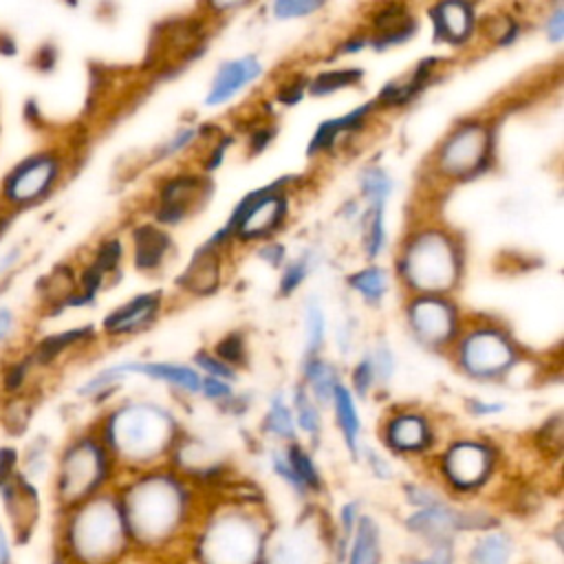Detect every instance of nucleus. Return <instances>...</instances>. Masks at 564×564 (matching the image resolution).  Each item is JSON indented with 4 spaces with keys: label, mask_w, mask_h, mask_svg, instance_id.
<instances>
[{
    "label": "nucleus",
    "mask_w": 564,
    "mask_h": 564,
    "mask_svg": "<svg viewBox=\"0 0 564 564\" xmlns=\"http://www.w3.org/2000/svg\"><path fill=\"white\" fill-rule=\"evenodd\" d=\"M438 66V59L436 57H425L423 62L416 64V68L408 75V77H401V79H392L388 82L377 99L372 101L375 106H383V108H399V106H405L408 101L414 99L416 93H421L425 88V84L430 82V77L434 75Z\"/></svg>",
    "instance_id": "b1692460"
},
{
    "label": "nucleus",
    "mask_w": 564,
    "mask_h": 564,
    "mask_svg": "<svg viewBox=\"0 0 564 564\" xmlns=\"http://www.w3.org/2000/svg\"><path fill=\"white\" fill-rule=\"evenodd\" d=\"M200 392H203L207 399H212V401H225V399H231V397H234V390H231L229 381L214 379V377H205V379H203Z\"/></svg>",
    "instance_id": "8fccbe9b"
},
{
    "label": "nucleus",
    "mask_w": 564,
    "mask_h": 564,
    "mask_svg": "<svg viewBox=\"0 0 564 564\" xmlns=\"http://www.w3.org/2000/svg\"><path fill=\"white\" fill-rule=\"evenodd\" d=\"M518 540L502 524L478 531L460 549V564H516Z\"/></svg>",
    "instance_id": "f3484780"
},
{
    "label": "nucleus",
    "mask_w": 564,
    "mask_h": 564,
    "mask_svg": "<svg viewBox=\"0 0 564 564\" xmlns=\"http://www.w3.org/2000/svg\"><path fill=\"white\" fill-rule=\"evenodd\" d=\"M275 522L264 502L207 496L183 546V564H267Z\"/></svg>",
    "instance_id": "f03ea898"
},
{
    "label": "nucleus",
    "mask_w": 564,
    "mask_h": 564,
    "mask_svg": "<svg viewBox=\"0 0 564 564\" xmlns=\"http://www.w3.org/2000/svg\"><path fill=\"white\" fill-rule=\"evenodd\" d=\"M364 513V507H361V500L352 498V500H346L339 509H337V518H335V527L328 535V553H330V560L335 564H339L352 533H355V527L359 522Z\"/></svg>",
    "instance_id": "7c9ffc66"
},
{
    "label": "nucleus",
    "mask_w": 564,
    "mask_h": 564,
    "mask_svg": "<svg viewBox=\"0 0 564 564\" xmlns=\"http://www.w3.org/2000/svg\"><path fill=\"white\" fill-rule=\"evenodd\" d=\"M18 256H20V249L18 247H11L7 251L0 253V278L18 262Z\"/></svg>",
    "instance_id": "bf43d9fd"
},
{
    "label": "nucleus",
    "mask_w": 564,
    "mask_h": 564,
    "mask_svg": "<svg viewBox=\"0 0 564 564\" xmlns=\"http://www.w3.org/2000/svg\"><path fill=\"white\" fill-rule=\"evenodd\" d=\"M273 134H275V130H273L271 126H260V128H256V130L251 132V137H249V148H251V152L256 154V152L264 150V148L269 145V141L273 139Z\"/></svg>",
    "instance_id": "864d4df0"
},
{
    "label": "nucleus",
    "mask_w": 564,
    "mask_h": 564,
    "mask_svg": "<svg viewBox=\"0 0 564 564\" xmlns=\"http://www.w3.org/2000/svg\"><path fill=\"white\" fill-rule=\"evenodd\" d=\"M469 410H471L476 416H485V414H496V412H500V410H502V403L471 399V401H469Z\"/></svg>",
    "instance_id": "4d7b16f0"
},
{
    "label": "nucleus",
    "mask_w": 564,
    "mask_h": 564,
    "mask_svg": "<svg viewBox=\"0 0 564 564\" xmlns=\"http://www.w3.org/2000/svg\"><path fill=\"white\" fill-rule=\"evenodd\" d=\"M348 286L355 289L366 302L379 304L381 297L390 289V278H388L386 269L370 264V267H364V269L350 273L348 275Z\"/></svg>",
    "instance_id": "473e14b6"
},
{
    "label": "nucleus",
    "mask_w": 564,
    "mask_h": 564,
    "mask_svg": "<svg viewBox=\"0 0 564 564\" xmlns=\"http://www.w3.org/2000/svg\"><path fill=\"white\" fill-rule=\"evenodd\" d=\"M262 430L282 441L284 445L293 443L295 441V434H297V427H295V419H293V412L291 408L284 403V397L282 394H275L271 399V405L262 419Z\"/></svg>",
    "instance_id": "2f4dec72"
},
{
    "label": "nucleus",
    "mask_w": 564,
    "mask_h": 564,
    "mask_svg": "<svg viewBox=\"0 0 564 564\" xmlns=\"http://www.w3.org/2000/svg\"><path fill=\"white\" fill-rule=\"evenodd\" d=\"M212 183L198 174H178L159 187L154 216L163 225H176L194 214L209 196Z\"/></svg>",
    "instance_id": "ddd939ff"
},
{
    "label": "nucleus",
    "mask_w": 564,
    "mask_h": 564,
    "mask_svg": "<svg viewBox=\"0 0 564 564\" xmlns=\"http://www.w3.org/2000/svg\"><path fill=\"white\" fill-rule=\"evenodd\" d=\"M293 410H295V427H300L306 436L317 438L319 430H322V419H319V410L315 405V401L311 399V394L306 392L304 383H300L293 392Z\"/></svg>",
    "instance_id": "f704fd0d"
},
{
    "label": "nucleus",
    "mask_w": 564,
    "mask_h": 564,
    "mask_svg": "<svg viewBox=\"0 0 564 564\" xmlns=\"http://www.w3.org/2000/svg\"><path fill=\"white\" fill-rule=\"evenodd\" d=\"M308 269H311L308 256L295 258L289 264H284V271H282V278H280V293L282 295L293 293L300 286V282L308 275Z\"/></svg>",
    "instance_id": "a19ab883"
},
{
    "label": "nucleus",
    "mask_w": 564,
    "mask_h": 564,
    "mask_svg": "<svg viewBox=\"0 0 564 564\" xmlns=\"http://www.w3.org/2000/svg\"><path fill=\"white\" fill-rule=\"evenodd\" d=\"M397 269L414 295H445L460 280V245L441 227H421L405 238Z\"/></svg>",
    "instance_id": "39448f33"
},
{
    "label": "nucleus",
    "mask_w": 564,
    "mask_h": 564,
    "mask_svg": "<svg viewBox=\"0 0 564 564\" xmlns=\"http://www.w3.org/2000/svg\"><path fill=\"white\" fill-rule=\"evenodd\" d=\"M119 471L97 434L70 441L55 465L53 500L57 511L75 507L106 489H112Z\"/></svg>",
    "instance_id": "423d86ee"
},
{
    "label": "nucleus",
    "mask_w": 564,
    "mask_h": 564,
    "mask_svg": "<svg viewBox=\"0 0 564 564\" xmlns=\"http://www.w3.org/2000/svg\"><path fill=\"white\" fill-rule=\"evenodd\" d=\"M123 370L126 375H145L150 379H161L185 392H200L203 383L198 370L170 361H123Z\"/></svg>",
    "instance_id": "393cba45"
},
{
    "label": "nucleus",
    "mask_w": 564,
    "mask_h": 564,
    "mask_svg": "<svg viewBox=\"0 0 564 564\" xmlns=\"http://www.w3.org/2000/svg\"><path fill=\"white\" fill-rule=\"evenodd\" d=\"M375 383V370H372V361H370V352L366 357L359 359V364L352 370V388L359 397H366L368 390Z\"/></svg>",
    "instance_id": "49530a36"
},
{
    "label": "nucleus",
    "mask_w": 564,
    "mask_h": 564,
    "mask_svg": "<svg viewBox=\"0 0 564 564\" xmlns=\"http://www.w3.org/2000/svg\"><path fill=\"white\" fill-rule=\"evenodd\" d=\"M55 564H126L134 551L112 489L57 511Z\"/></svg>",
    "instance_id": "7ed1b4c3"
},
{
    "label": "nucleus",
    "mask_w": 564,
    "mask_h": 564,
    "mask_svg": "<svg viewBox=\"0 0 564 564\" xmlns=\"http://www.w3.org/2000/svg\"><path fill=\"white\" fill-rule=\"evenodd\" d=\"M434 35L447 44H463L471 37L476 18L474 7L467 2H438L430 9Z\"/></svg>",
    "instance_id": "4be33fe9"
},
{
    "label": "nucleus",
    "mask_w": 564,
    "mask_h": 564,
    "mask_svg": "<svg viewBox=\"0 0 564 564\" xmlns=\"http://www.w3.org/2000/svg\"><path fill=\"white\" fill-rule=\"evenodd\" d=\"M546 35L551 42H560L564 37V7L557 4L553 13L546 18Z\"/></svg>",
    "instance_id": "3c124183"
},
{
    "label": "nucleus",
    "mask_w": 564,
    "mask_h": 564,
    "mask_svg": "<svg viewBox=\"0 0 564 564\" xmlns=\"http://www.w3.org/2000/svg\"><path fill=\"white\" fill-rule=\"evenodd\" d=\"M306 357H315L324 344V335H326V319H324V311L319 306L317 300H308L306 302Z\"/></svg>",
    "instance_id": "4c0bfd02"
},
{
    "label": "nucleus",
    "mask_w": 564,
    "mask_h": 564,
    "mask_svg": "<svg viewBox=\"0 0 564 564\" xmlns=\"http://www.w3.org/2000/svg\"><path fill=\"white\" fill-rule=\"evenodd\" d=\"M115 494L134 555L156 562L183 553L207 500L170 465L119 476Z\"/></svg>",
    "instance_id": "f257e3e1"
},
{
    "label": "nucleus",
    "mask_w": 564,
    "mask_h": 564,
    "mask_svg": "<svg viewBox=\"0 0 564 564\" xmlns=\"http://www.w3.org/2000/svg\"><path fill=\"white\" fill-rule=\"evenodd\" d=\"M364 70L361 68H330L317 73V77L306 86L313 95H330L335 90H341L346 86H355L361 79Z\"/></svg>",
    "instance_id": "c9c22d12"
},
{
    "label": "nucleus",
    "mask_w": 564,
    "mask_h": 564,
    "mask_svg": "<svg viewBox=\"0 0 564 564\" xmlns=\"http://www.w3.org/2000/svg\"><path fill=\"white\" fill-rule=\"evenodd\" d=\"M2 500L9 518V531L13 540H29L40 518V498L31 480L22 474H11L2 485Z\"/></svg>",
    "instance_id": "dca6fc26"
},
{
    "label": "nucleus",
    "mask_w": 564,
    "mask_h": 564,
    "mask_svg": "<svg viewBox=\"0 0 564 564\" xmlns=\"http://www.w3.org/2000/svg\"><path fill=\"white\" fill-rule=\"evenodd\" d=\"M90 333H93L90 328H75V330H66V333L51 335V337H46V339L40 344L37 357H40L42 361H48V359H53L55 355H59L64 348H68L70 344L84 339V337L90 335Z\"/></svg>",
    "instance_id": "ea45409f"
},
{
    "label": "nucleus",
    "mask_w": 564,
    "mask_h": 564,
    "mask_svg": "<svg viewBox=\"0 0 564 564\" xmlns=\"http://www.w3.org/2000/svg\"><path fill=\"white\" fill-rule=\"evenodd\" d=\"M284 454H286V460H289L297 482L302 485L306 498L311 500V498L319 496L324 491V478H322L313 456L308 454V449L304 445H300L297 441H293V443L284 445Z\"/></svg>",
    "instance_id": "c756f323"
},
{
    "label": "nucleus",
    "mask_w": 564,
    "mask_h": 564,
    "mask_svg": "<svg viewBox=\"0 0 564 564\" xmlns=\"http://www.w3.org/2000/svg\"><path fill=\"white\" fill-rule=\"evenodd\" d=\"M196 139V130L194 128H183V130H178L170 141H165L163 145H161V150L156 152V156H172V154H176V152H181L183 148H187L192 141Z\"/></svg>",
    "instance_id": "09e8293b"
},
{
    "label": "nucleus",
    "mask_w": 564,
    "mask_h": 564,
    "mask_svg": "<svg viewBox=\"0 0 564 564\" xmlns=\"http://www.w3.org/2000/svg\"><path fill=\"white\" fill-rule=\"evenodd\" d=\"M436 487L452 500H469L487 489L498 471V449L482 438H456L434 458Z\"/></svg>",
    "instance_id": "0eeeda50"
},
{
    "label": "nucleus",
    "mask_w": 564,
    "mask_h": 564,
    "mask_svg": "<svg viewBox=\"0 0 564 564\" xmlns=\"http://www.w3.org/2000/svg\"><path fill=\"white\" fill-rule=\"evenodd\" d=\"M282 181L247 194L223 229L240 240H258L273 234L286 216V198L278 189Z\"/></svg>",
    "instance_id": "9b49d317"
},
{
    "label": "nucleus",
    "mask_w": 564,
    "mask_h": 564,
    "mask_svg": "<svg viewBox=\"0 0 564 564\" xmlns=\"http://www.w3.org/2000/svg\"><path fill=\"white\" fill-rule=\"evenodd\" d=\"M416 33V20L403 4H383L372 15V35L366 40L375 51L408 42Z\"/></svg>",
    "instance_id": "6ab92c4d"
},
{
    "label": "nucleus",
    "mask_w": 564,
    "mask_h": 564,
    "mask_svg": "<svg viewBox=\"0 0 564 564\" xmlns=\"http://www.w3.org/2000/svg\"><path fill=\"white\" fill-rule=\"evenodd\" d=\"M412 335L427 348H445L460 333V313L445 295H414L405 306Z\"/></svg>",
    "instance_id": "f8f14e48"
},
{
    "label": "nucleus",
    "mask_w": 564,
    "mask_h": 564,
    "mask_svg": "<svg viewBox=\"0 0 564 564\" xmlns=\"http://www.w3.org/2000/svg\"><path fill=\"white\" fill-rule=\"evenodd\" d=\"M487 35L491 37V42L496 44H509L516 40V33H518V24L513 18L509 15H496V18H489L487 22Z\"/></svg>",
    "instance_id": "37998d69"
},
{
    "label": "nucleus",
    "mask_w": 564,
    "mask_h": 564,
    "mask_svg": "<svg viewBox=\"0 0 564 564\" xmlns=\"http://www.w3.org/2000/svg\"><path fill=\"white\" fill-rule=\"evenodd\" d=\"M223 364H227L229 368H236V366H242L247 361V346H245V339L242 335L238 333H229L225 335L212 350Z\"/></svg>",
    "instance_id": "58836bf2"
},
{
    "label": "nucleus",
    "mask_w": 564,
    "mask_h": 564,
    "mask_svg": "<svg viewBox=\"0 0 564 564\" xmlns=\"http://www.w3.org/2000/svg\"><path fill=\"white\" fill-rule=\"evenodd\" d=\"M339 564H386L383 527L377 516L361 513Z\"/></svg>",
    "instance_id": "aec40b11"
},
{
    "label": "nucleus",
    "mask_w": 564,
    "mask_h": 564,
    "mask_svg": "<svg viewBox=\"0 0 564 564\" xmlns=\"http://www.w3.org/2000/svg\"><path fill=\"white\" fill-rule=\"evenodd\" d=\"M134 267L141 271H156L172 249V238L165 229L154 225H139L132 231Z\"/></svg>",
    "instance_id": "a878e982"
},
{
    "label": "nucleus",
    "mask_w": 564,
    "mask_h": 564,
    "mask_svg": "<svg viewBox=\"0 0 564 564\" xmlns=\"http://www.w3.org/2000/svg\"><path fill=\"white\" fill-rule=\"evenodd\" d=\"M366 44H368V42H366V37H361V35H352V37H348V40L341 44L339 53H341V55H346V53H355V51L364 48Z\"/></svg>",
    "instance_id": "052dcab7"
},
{
    "label": "nucleus",
    "mask_w": 564,
    "mask_h": 564,
    "mask_svg": "<svg viewBox=\"0 0 564 564\" xmlns=\"http://www.w3.org/2000/svg\"><path fill=\"white\" fill-rule=\"evenodd\" d=\"M375 104L368 101V104H361L359 108L341 115V117H335V119H326L317 126L315 134L311 137V143H308V154H317V152H324V150H330L335 145V141L339 139V134L344 132H352L357 128H361L368 119V115L372 112Z\"/></svg>",
    "instance_id": "bb28decb"
},
{
    "label": "nucleus",
    "mask_w": 564,
    "mask_h": 564,
    "mask_svg": "<svg viewBox=\"0 0 564 564\" xmlns=\"http://www.w3.org/2000/svg\"><path fill=\"white\" fill-rule=\"evenodd\" d=\"M383 445L399 456H423L434 443L436 434L430 419L414 410H401L386 419L381 427Z\"/></svg>",
    "instance_id": "4468645a"
},
{
    "label": "nucleus",
    "mask_w": 564,
    "mask_h": 564,
    "mask_svg": "<svg viewBox=\"0 0 564 564\" xmlns=\"http://www.w3.org/2000/svg\"><path fill=\"white\" fill-rule=\"evenodd\" d=\"M330 403L335 408V419H337V427L341 432V438H344V445L348 449V454L359 460V454H361V421H359V412L355 408V399L350 394V390L346 386H337L333 390V397H330Z\"/></svg>",
    "instance_id": "cd10ccee"
},
{
    "label": "nucleus",
    "mask_w": 564,
    "mask_h": 564,
    "mask_svg": "<svg viewBox=\"0 0 564 564\" xmlns=\"http://www.w3.org/2000/svg\"><path fill=\"white\" fill-rule=\"evenodd\" d=\"M454 344L456 366L474 379H498L518 361L516 344L494 324L471 326L458 333Z\"/></svg>",
    "instance_id": "9d476101"
},
{
    "label": "nucleus",
    "mask_w": 564,
    "mask_h": 564,
    "mask_svg": "<svg viewBox=\"0 0 564 564\" xmlns=\"http://www.w3.org/2000/svg\"><path fill=\"white\" fill-rule=\"evenodd\" d=\"M194 364L207 372V377H214V379H223V381H231L236 377L234 368H229L227 364H223L214 352H207V350H200L196 357H194Z\"/></svg>",
    "instance_id": "c03bdc74"
},
{
    "label": "nucleus",
    "mask_w": 564,
    "mask_h": 564,
    "mask_svg": "<svg viewBox=\"0 0 564 564\" xmlns=\"http://www.w3.org/2000/svg\"><path fill=\"white\" fill-rule=\"evenodd\" d=\"M496 524H500V520L491 511L476 505H463L447 496H441L432 505L410 509L403 516V529L419 542V549L458 544L460 535H474Z\"/></svg>",
    "instance_id": "6e6552de"
},
{
    "label": "nucleus",
    "mask_w": 564,
    "mask_h": 564,
    "mask_svg": "<svg viewBox=\"0 0 564 564\" xmlns=\"http://www.w3.org/2000/svg\"><path fill=\"white\" fill-rule=\"evenodd\" d=\"M108 449L119 476L137 474L170 463L181 441L178 421L156 403H126L112 410L97 434Z\"/></svg>",
    "instance_id": "20e7f679"
},
{
    "label": "nucleus",
    "mask_w": 564,
    "mask_h": 564,
    "mask_svg": "<svg viewBox=\"0 0 564 564\" xmlns=\"http://www.w3.org/2000/svg\"><path fill=\"white\" fill-rule=\"evenodd\" d=\"M176 282H178V286H183L185 291H189L194 295H209L212 291H216V286L220 284V258H218V251L203 245L192 256L189 264L176 278Z\"/></svg>",
    "instance_id": "5701e85b"
},
{
    "label": "nucleus",
    "mask_w": 564,
    "mask_h": 564,
    "mask_svg": "<svg viewBox=\"0 0 564 564\" xmlns=\"http://www.w3.org/2000/svg\"><path fill=\"white\" fill-rule=\"evenodd\" d=\"M361 456L366 458V465H368V469H370V474L375 478H379V480H392L394 478V469H392V465H390V460L386 456H381L379 452H375L370 447H361L359 458Z\"/></svg>",
    "instance_id": "de8ad7c7"
},
{
    "label": "nucleus",
    "mask_w": 564,
    "mask_h": 564,
    "mask_svg": "<svg viewBox=\"0 0 564 564\" xmlns=\"http://www.w3.org/2000/svg\"><path fill=\"white\" fill-rule=\"evenodd\" d=\"M359 187L364 198L368 200V207H383L392 192V178L388 176L386 170L377 165H368L359 174Z\"/></svg>",
    "instance_id": "72a5a7b5"
},
{
    "label": "nucleus",
    "mask_w": 564,
    "mask_h": 564,
    "mask_svg": "<svg viewBox=\"0 0 564 564\" xmlns=\"http://www.w3.org/2000/svg\"><path fill=\"white\" fill-rule=\"evenodd\" d=\"M304 88H306V84H304L302 79H295V82H291V84H286V86H282V88H280L278 99H280L282 104H286V106H293L295 101H300V99H302Z\"/></svg>",
    "instance_id": "603ef678"
},
{
    "label": "nucleus",
    "mask_w": 564,
    "mask_h": 564,
    "mask_svg": "<svg viewBox=\"0 0 564 564\" xmlns=\"http://www.w3.org/2000/svg\"><path fill=\"white\" fill-rule=\"evenodd\" d=\"M262 73V64L258 62L256 55H245L238 59L223 62L209 84L205 104L207 106H218L227 99H231L240 88L253 84Z\"/></svg>",
    "instance_id": "a211bd4d"
},
{
    "label": "nucleus",
    "mask_w": 564,
    "mask_h": 564,
    "mask_svg": "<svg viewBox=\"0 0 564 564\" xmlns=\"http://www.w3.org/2000/svg\"><path fill=\"white\" fill-rule=\"evenodd\" d=\"M258 253H260V258L267 260L271 267H280L282 260H284V247H282V245H267V247H262Z\"/></svg>",
    "instance_id": "6e6d98bb"
},
{
    "label": "nucleus",
    "mask_w": 564,
    "mask_h": 564,
    "mask_svg": "<svg viewBox=\"0 0 564 564\" xmlns=\"http://www.w3.org/2000/svg\"><path fill=\"white\" fill-rule=\"evenodd\" d=\"M302 375H304V383H306L304 388L311 394V399L319 401V403H330L333 390L339 386L337 368L315 355V357H304Z\"/></svg>",
    "instance_id": "c85d7f7f"
},
{
    "label": "nucleus",
    "mask_w": 564,
    "mask_h": 564,
    "mask_svg": "<svg viewBox=\"0 0 564 564\" xmlns=\"http://www.w3.org/2000/svg\"><path fill=\"white\" fill-rule=\"evenodd\" d=\"M319 7H322V2H317V0H278L273 4V15L280 20L304 18L313 11H317Z\"/></svg>",
    "instance_id": "79ce46f5"
},
{
    "label": "nucleus",
    "mask_w": 564,
    "mask_h": 564,
    "mask_svg": "<svg viewBox=\"0 0 564 564\" xmlns=\"http://www.w3.org/2000/svg\"><path fill=\"white\" fill-rule=\"evenodd\" d=\"M13 324H15V317H13V311L11 308H0V341L4 337H9V333L13 330Z\"/></svg>",
    "instance_id": "13d9d810"
},
{
    "label": "nucleus",
    "mask_w": 564,
    "mask_h": 564,
    "mask_svg": "<svg viewBox=\"0 0 564 564\" xmlns=\"http://www.w3.org/2000/svg\"><path fill=\"white\" fill-rule=\"evenodd\" d=\"M494 134L489 123L467 119L452 128L434 152L432 165L438 178L467 181L485 172L491 163Z\"/></svg>",
    "instance_id": "1a4fd4ad"
},
{
    "label": "nucleus",
    "mask_w": 564,
    "mask_h": 564,
    "mask_svg": "<svg viewBox=\"0 0 564 564\" xmlns=\"http://www.w3.org/2000/svg\"><path fill=\"white\" fill-rule=\"evenodd\" d=\"M364 251L375 260L386 247V227H383V207H368L364 214Z\"/></svg>",
    "instance_id": "e433bc0d"
},
{
    "label": "nucleus",
    "mask_w": 564,
    "mask_h": 564,
    "mask_svg": "<svg viewBox=\"0 0 564 564\" xmlns=\"http://www.w3.org/2000/svg\"><path fill=\"white\" fill-rule=\"evenodd\" d=\"M57 172L59 161L53 154L31 156L7 176L4 196L18 205L33 203L51 189V185L57 178Z\"/></svg>",
    "instance_id": "2eb2a0df"
},
{
    "label": "nucleus",
    "mask_w": 564,
    "mask_h": 564,
    "mask_svg": "<svg viewBox=\"0 0 564 564\" xmlns=\"http://www.w3.org/2000/svg\"><path fill=\"white\" fill-rule=\"evenodd\" d=\"M159 308H161V293L137 295L130 302L117 306L112 313H108V317L104 319V330L112 337L137 333L154 322Z\"/></svg>",
    "instance_id": "412c9836"
},
{
    "label": "nucleus",
    "mask_w": 564,
    "mask_h": 564,
    "mask_svg": "<svg viewBox=\"0 0 564 564\" xmlns=\"http://www.w3.org/2000/svg\"><path fill=\"white\" fill-rule=\"evenodd\" d=\"M370 361H372V370H375V381L386 383L394 372V357H392L390 348L386 344H379L377 350L370 355Z\"/></svg>",
    "instance_id": "a18cd8bd"
},
{
    "label": "nucleus",
    "mask_w": 564,
    "mask_h": 564,
    "mask_svg": "<svg viewBox=\"0 0 564 564\" xmlns=\"http://www.w3.org/2000/svg\"><path fill=\"white\" fill-rule=\"evenodd\" d=\"M13 542L9 527L0 522V564H13Z\"/></svg>",
    "instance_id": "5fc2aeb1"
}]
</instances>
